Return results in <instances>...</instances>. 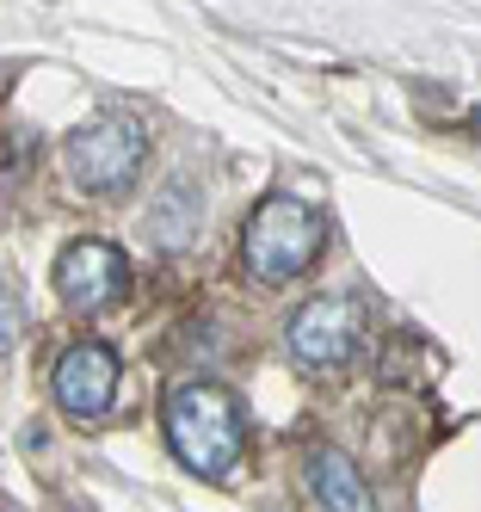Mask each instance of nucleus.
Listing matches in <instances>:
<instances>
[{
    "label": "nucleus",
    "mask_w": 481,
    "mask_h": 512,
    "mask_svg": "<svg viewBox=\"0 0 481 512\" xmlns=\"http://www.w3.org/2000/svg\"><path fill=\"white\" fill-rule=\"evenodd\" d=\"M148 155V130L136 118H93L62 142V167H68V186L87 192V198H111L124 192L130 179L142 173Z\"/></svg>",
    "instance_id": "nucleus-3"
},
{
    "label": "nucleus",
    "mask_w": 481,
    "mask_h": 512,
    "mask_svg": "<svg viewBox=\"0 0 481 512\" xmlns=\"http://www.w3.org/2000/svg\"><path fill=\"white\" fill-rule=\"evenodd\" d=\"M118 383H124V364L105 340H74L56 358V377H50L62 414H74V420H99L118 401Z\"/></svg>",
    "instance_id": "nucleus-5"
},
{
    "label": "nucleus",
    "mask_w": 481,
    "mask_h": 512,
    "mask_svg": "<svg viewBox=\"0 0 481 512\" xmlns=\"http://www.w3.org/2000/svg\"><path fill=\"white\" fill-rule=\"evenodd\" d=\"M13 87V62H0V93H7Z\"/></svg>",
    "instance_id": "nucleus-10"
},
{
    "label": "nucleus",
    "mask_w": 481,
    "mask_h": 512,
    "mask_svg": "<svg viewBox=\"0 0 481 512\" xmlns=\"http://www.w3.org/2000/svg\"><path fill=\"white\" fill-rule=\"evenodd\" d=\"M56 290H62L68 309L99 315V309H111V303H124V290H130V260H124L111 241H68L62 260H56Z\"/></svg>",
    "instance_id": "nucleus-4"
},
{
    "label": "nucleus",
    "mask_w": 481,
    "mask_h": 512,
    "mask_svg": "<svg viewBox=\"0 0 481 512\" xmlns=\"http://www.w3.org/2000/svg\"><path fill=\"white\" fill-rule=\"evenodd\" d=\"M19 334H25V297L13 278H0V358L19 346Z\"/></svg>",
    "instance_id": "nucleus-9"
},
{
    "label": "nucleus",
    "mask_w": 481,
    "mask_h": 512,
    "mask_svg": "<svg viewBox=\"0 0 481 512\" xmlns=\"http://www.w3.org/2000/svg\"><path fill=\"white\" fill-rule=\"evenodd\" d=\"M161 420H167L173 457L192 475H204V482H229V475L241 469V457H247V414H241V401L222 383L198 377V383L167 389Z\"/></svg>",
    "instance_id": "nucleus-1"
},
{
    "label": "nucleus",
    "mask_w": 481,
    "mask_h": 512,
    "mask_svg": "<svg viewBox=\"0 0 481 512\" xmlns=\"http://www.w3.org/2000/svg\"><path fill=\"white\" fill-rule=\"evenodd\" d=\"M309 494L327 512H377V494L364 488V475L340 451H309Z\"/></svg>",
    "instance_id": "nucleus-7"
},
{
    "label": "nucleus",
    "mask_w": 481,
    "mask_h": 512,
    "mask_svg": "<svg viewBox=\"0 0 481 512\" xmlns=\"http://www.w3.org/2000/svg\"><path fill=\"white\" fill-rule=\"evenodd\" d=\"M192 229H198V186H192V179H185V186H179V179H173V186L155 198V210H148V235H155V247H185V241H192Z\"/></svg>",
    "instance_id": "nucleus-8"
},
{
    "label": "nucleus",
    "mask_w": 481,
    "mask_h": 512,
    "mask_svg": "<svg viewBox=\"0 0 481 512\" xmlns=\"http://www.w3.org/2000/svg\"><path fill=\"white\" fill-rule=\"evenodd\" d=\"M290 340V358L309 364V371H340V364L358 352V309L346 297H315L290 315L284 327Z\"/></svg>",
    "instance_id": "nucleus-6"
},
{
    "label": "nucleus",
    "mask_w": 481,
    "mask_h": 512,
    "mask_svg": "<svg viewBox=\"0 0 481 512\" xmlns=\"http://www.w3.org/2000/svg\"><path fill=\"white\" fill-rule=\"evenodd\" d=\"M321 247H327V216L303 198H266L241 229V260L266 284L303 278L321 260Z\"/></svg>",
    "instance_id": "nucleus-2"
}]
</instances>
